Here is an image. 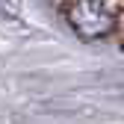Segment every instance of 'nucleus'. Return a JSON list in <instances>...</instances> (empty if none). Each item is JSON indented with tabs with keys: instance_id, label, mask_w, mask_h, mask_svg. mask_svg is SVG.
Wrapping results in <instances>:
<instances>
[{
	"instance_id": "nucleus-2",
	"label": "nucleus",
	"mask_w": 124,
	"mask_h": 124,
	"mask_svg": "<svg viewBox=\"0 0 124 124\" xmlns=\"http://www.w3.org/2000/svg\"><path fill=\"white\" fill-rule=\"evenodd\" d=\"M115 30L121 33V41H124V9L118 12V18H115Z\"/></svg>"
},
{
	"instance_id": "nucleus-1",
	"label": "nucleus",
	"mask_w": 124,
	"mask_h": 124,
	"mask_svg": "<svg viewBox=\"0 0 124 124\" xmlns=\"http://www.w3.org/2000/svg\"><path fill=\"white\" fill-rule=\"evenodd\" d=\"M65 18L80 39H103L115 30V15L101 0H74L65 9Z\"/></svg>"
}]
</instances>
